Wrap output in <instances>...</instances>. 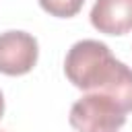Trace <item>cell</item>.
I'll use <instances>...</instances> for the list:
<instances>
[{"mask_svg":"<svg viewBox=\"0 0 132 132\" xmlns=\"http://www.w3.org/2000/svg\"><path fill=\"white\" fill-rule=\"evenodd\" d=\"M66 78L85 93L113 99L126 113L132 111V70L111 56V50L97 39L76 41L64 60Z\"/></svg>","mask_w":132,"mask_h":132,"instance_id":"cell-1","label":"cell"},{"mask_svg":"<svg viewBox=\"0 0 132 132\" xmlns=\"http://www.w3.org/2000/svg\"><path fill=\"white\" fill-rule=\"evenodd\" d=\"M68 122L78 132H120L126 124V111L105 95L85 93L72 103Z\"/></svg>","mask_w":132,"mask_h":132,"instance_id":"cell-2","label":"cell"},{"mask_svg":"<svg viewBox=\"0 0 132 132\" xmlns=\"http://www.w3.org/2000/svg\"><path fill=\"white\" fill-rule=\"evenodd\" d=\"M39 45L27 31L0 33V72L8 76H21L33 70L37 64Z\"/></svg>","mask_w":132,"mask_h":132,"instance_id":"cell-3","label":"cell"},{"mask_svg":"<svg viewBox=\"0 0 132 132\" xmlns=\"http://www.w3.org/2000/svg\"><path fill=\"white\" fill-rule=\"evenodd\" d=\"M91 25L105 35H126L132 31V0H95Z\"/></svg>","mask_w":132,"mask_h":132,"instance_id":"cell-4","label":"cell"},{"mask_svg":"<svg viewBox=\"0 0 132 132\" xmlns=\"http://www.w3.org/2000/svg\"><path fill=\"white\" fill-rule=\"evenodd\" d=\"M85 0H39V6L58 19H70L80 12Z\"/></svg>","mask_w":132,"mask_h":132,"instance_id":"cell-5","label":"cell"},{"mask_svg":"<svg viewBox=\"0 0 132 132\" xmlns=\"http://www.w3.org/2000/svg\"><path fill=\"white\" fill-rule=\"evenodd\" d=\"M4 113V97H2V91H0V118Z\"/></svg>","mask_w":132,"mask_h":132,"instance_id":"cell-6","label":"cell"}]
</instances>
